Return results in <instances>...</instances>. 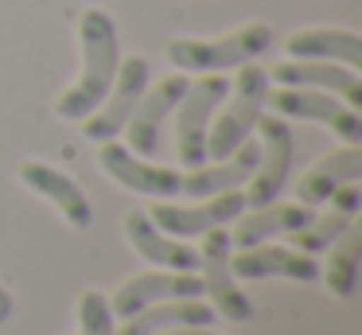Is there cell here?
Instances as JSON below:
<instances>
[{"mask_svg":"<svg viewBox=\"0 0 362 335\" xmlns=\"http://www.w3.org/2000/svg\"><path fill=\"white\" fill-rule=\"evenodd\" d=\"M257 129H261V148L257 156V168L250 176V191H245V207H265L273 203L276 195L284 191L288 183V171H292V156H296V137H292L288 121L284 117H257Z\"/></svg>","mask_w":362,"mask_h":335,"instance_id":"5","label":"cell"},{"mask_svg":"<svg viewBox=\"0 0 362 335\" xmlns=\"http://www.w3.org/2000/svg\"><path fill=\"white\" fill-rule=\"evenodd\" d=\"M144 82H148V59H144V55L125 59V62L117 67V78H113L110 93L102 98V106H98L94 113L86 117L82 132H86L90 140H98V144L113 140L121 129H125V121H129V113L136 109V101H141Z\"/></svg>","mask_w":362,"mask_h":335,"instance_id":"6","label":"cell"},{"mask_svg":"<svg viewBox=\"0 0 362 335\" xmlns=\"http://www.w3.org/2000/svg\"><path fill=\"white\" fill-rule=\"evenodd\" d=\"M284 51L292 59H315V62H346V67H362V35L343 28H312L288 35Z\"/></svg>","mask_w":362,"mask_h":335,"instance_id":"21","label":"cell"},{"mask_svg":"<svg viewBox=\"0 0 362 335\" xmlns=\"http://www.w3.org/2000/svg\"><path fill=\"white\" fill-rule=\"evenodd\" d=\"M343 246L331 254V265H327V288L339 296V300H346V296H354V280H358V246H362V238H358V230H351L346 226L343 234Z\"/></svg>","mask_w":362,"mask_h":335,"instance_id":"22","label":"cell"},{"mask_svg":"<svg viewBox=\"0 0 362 335\" xmlns=\"http://www.w3.org/2000/svg\"><path fill=\"white\" fill-rule=\"evenodd\" d=\"M230 93V82L218 74H206L199 82H187L180 98V117H175V152L183 168H203L206 164V125L222 98Z\"/></svg>","mask_w":362,"mask_h":335,"instance_id":"4","label":"cell"},{"mask_svg":"<svg viewBox=\"0 0 362 335\" xmlns=\"http://www.w3.org/2000/svg\"><path fill=\"white\" fill-rule=\"evenodd\" d=\"M78 43H82V74L63 98L55 101V113L63 121H82L90 117L102 98L110 93L117 78V23L105 8H82L78 12Z\"/></svg>","mask_w":362,"mask_h":335,"instance_id":"1","label":"cell"},{"mask_svg":"<svg viewBox=\"0 0 362 335\" xmlns=\"http://www.w3.org/2000/svg\"><path fill=\"white\" fill-rule=\"evenodd\" d=\"M230 273L234 277H288V280H315L320 277V265L312 261V254H300V249H281V246H250L238 249V257H230Z\"/></svg>","mask_w":362,"mask_h":335,"instance_id":"15","label":"cell"},{"mask_svg":"<svg viewBox=\"0 0 362 335\" xmlns=\"http://www.w3.org/2000/svg\"><path fill=\"white\" fill-rule=\"evenodd\" d=\"M12 316V293L4 285H0V324H4V319Z\"/></svg>","mask_w":362,"mask_h":335,"instance_id":"24","label":"cell"},{"mask_svg":"<svg viewBox=\"0 0 362 335\" xmlns=\"http://www.w3.org/2000/svg\"><path fill=\"white\" fill-rule=\"evenodd\" d=\"M269 106L281 117H304V121H320L327 125L335 137H343L346 144H358L362 140V121L351 106H339L331 93L323 90H304V86H281V90L269 93Z\"/></svg>","mask_w":362,"mask_h":335,"instance_id":"8","label":"cell"},{"mask_svg":"<svg viewBox=\"0 0 362 335\" xmlns=\"http://www.w3.org/2000/svg\"><path fill=\"white\" fill-rule=\"evenodd\" d=\"M20 183L32 187L35 195H43V199L55 203V207L63 210V218L74 226V230H86L90 218H94L86 191H82V187L74 183V179L66 176V171L51 168V164H43V160H28V164H20Z\"/></svg>","mask_w":362,"mask_h":335,"instance_id":"13","label":"cell"},{"mask_svg":"<svg viewBox=\"0 0 362 335\" xmlns=\"http://www.w3.org/2000/svg\"><path fill=\"white\" fill-rule=\"evenodd\" d=\"M160 335H214L206 327H172V331H160Z\"/></svg>","mask_w":362,"mask_h":335,"instance_id":"25","label":"cell"},{"mask_svg":"<svg viewBox=\"0 0 362 335\" xmlns=\"http://www.w3.org/2000/svg\"><path fill=\"white\" fill-rule=\"evenodd\" d=\"M273 82H281V86H304V90H323V93H343L351 109L362 106V82H358V74H354V70H343V67H331V62H315V59L281 62V67H273Z\"/></svg>","mask_w":362,"mask_h":335,"instance_id":"18","label":"cell"},{"mask_svg":"<svg viewBox=\"0 0 362 335\" xmlns=\"http://www.w3.org/2000/svg\"><path fill=\"white\" fill-rule=\"evenodd\" d=\"M245 210V195L238 191H222V195H211V199L195 203V207H172V203H156L148 210V218L160 226L164 234L172 238H195V234H206L214 226H226L234 218H242Z\"/></svg>","mask_w":362,"mask_h":335,"instance_id":"9","label":"cell"},{"mask_svg":"<svg viewBox=\"0 0 362 335\" xmlns=\"http://www.w3.org/2000/svg\"><path fill=\"white\" fill-rule=\"evenodd\" d=\"M230 249L234 246H230V234L222 230V226L206 230V242H203V249H199V265H203L199 280H203V293L211 296V308L222 312L226 319H234V324H242V319L253 316V304L245 300V296L238 293V285H234Z\"/></svg>","mask_w":362,"mask_h":335,"instance_id":"7","label":"cell"},{"mask_svg":"<svg viewBox=\"0 0 362 335\" xmlns=\"http://www.w3.org/2000/svg\"><path fill=\"white\" fill-rule=\"evenodd\" d=\"M312 207L304 203H265V207H253L245 218H238V230L230 234V246L238 249H250L261 246L265 238H276V234H292V230H304L312 222Z\"/></svg>","mask_w":362,"mask_h":335,"instance_id":"17","label":"cell"},{"mask_svg":"<svg viewBox=\"0 0 362 335\" xmlns=\"http://www.w3.org/2000/svg\"><path fill=\"white\" fill-rule=\"evenodd\" d=\"M78 324H82V335H113L110 300H105L98 288L82 293V300H78Z\"/></svg>","mask_w":362,"mask_h":335,"instance_id":"23","label":"cell"},{"mask_svg":"<svg viewBox=\"0 0 362 335\" xmlns=\"http://www.w3.org/2000/svg\"><path fill=\"white\" fill-rule=\"evenodd\" d=\"M211 319H214L211 304L199 300V296H183V300H160L125 316L117 335H160V331H172V327H203Z\"/></svg>","mask_w":362,"mask_h":335,"instance_id":"19","label":"cell"},{"mask_svg":"<svg viewBox=\"0 0 362 335\" xmlns=\"http://www.w3.org/2000/svg\"><path fill=\"white\" fill-rule=\"evenodd\" d=\"M125 234H129L136 254H141L144 261L160 265V269H175V273H195L199 269V249H191L187 242L164 234L144 210H133V215L125 218Z\"/></svg>","mask_w":362,"mask_h":335,"instance_id":"14","label":"cell"},{"mask_svg":"<svg viewBox=\"0 0 362 335\" xmlns=\"http://www.w3.org/2000/svg\"><path fill=\"white\" fill-rule=\"evenodd\" d=\"M358 176H362V148L346 144V148H339V152L323 156L315 168H308L304 176H300L296 203H304V207H320V203H327L343 183H354Z\"/></svg>","mask_w":362,"mask_h":335,"instance_id":"16","label":"cell"},{"mask_svg":"<svg viewBox=\"0 0 362 335\" xmlns=\"http://www.w3.org/2000/svg\"><path fill=\"white\" fill-rule=\"evenodd\" d=\"M265 98H269V70H261V67L238 70L234 101L222 109L214 129L206 132V156H211V160H226V156L238 152V144L250 140V132L257 129L261 109H265Z\"/></svg>","mask_w":362,"mask_h":335,"instance_id":"3","label":"cell"},{"mask_svg":"<svg viewBox=\"0 0 362 335\" xmlns=\"http://www.w3.org/2000/svg\"><path fill=\"white\" fill-rule=\"evenodd\" d=\"M183 296H203V280L199 273H141V277L125 280V285L113 293V304L110 312L113 316H133V312L148 308V304H160V300H183Z\"/></svg>","mask_w":362,"mask_h":335,"instance_id":"12","label":"cell"},{"mask_svg":"<svg viewBox=\"0 0 362 335\" xmlns=\"http://www.w3.org/2000/svg\"><path fill=\"white\" fill-rule=\"evenodd\" d=\"M183 90H187V78H183V74H168V78H160L148 93H141L136 109L129 113V121H125L129 152H133V156H141V160L156 156V148H160V125H164L168 113H175Z\"/></svg>","mask_w":362,"mask_h":335,"instance_id":"10","label":"cell"},{"mask_svg":"<svg viewBox=\"0 0 362 335\" xmlns=\"http://www.w3.org/2000/svg\"><path fill=\"white\" fill-rule=\"evenodd\" d=\"M273 47V28L261 20H250L245 28L230 31L222 39H172L168 43V59L180 70H226V67H245L250 59L265 55Z\"/></svg>","mask_w":362,"mask_h":335,"instance_id":"2","label":"cell"},{"mask_svg":"<svg viewBox=\"0 0 362 335\" xmlns=\"http://www.w3.org/2000/svg\"><path fill=\"white\" fill-rule=\"evenodd\" d=\"M98 164H102L105 176H113L121 187H129V191L152 195V199H172V195H180V171L156 168V164L133 156L125 144H117V140H105L102 152H98Z\"/></svg>","mask_w":362,"mask_h":335,"instance_id":"11","label":"cell"},{"mask_svg":"<svg viewBox=\"0 0 362 335\" xmlns=\"http://www.w3.org/2000/svg\"><path fill=\"white\" fill-rule=\"evenodd\" d=\"M362 207V195L354 183H343L335 195H331V210L323 218H312V222L304 226V230H292V249H300V254H320V249H331V242L339 238V234L346 230V226L354 222V215H358Z\"/></svg>","mask_w":362,"mask_h":335,"instance_id":"20","label":"cell"}]
</instances>
